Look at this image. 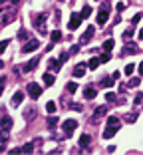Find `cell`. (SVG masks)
I'll list each match as a JSON object with an SVG mask.
<instances>
[{
    "label": "cell",
    "mask_w": 143,
    "mask_h": 155,
    "mask_svg": "<svg viewBox=\"0 0 143 155\" xmlns=\"http://www.w3.org/2000/svg\"><path fill=\"white\" fill-rule=\"evenodd\" d=\"M139 50H137L135 44H129V46H125V50L121 52V56H129V54H137Z\"/></svg>",
    "instance_id": "4fadbf2b"
},
{
    "label": "cell",
    "mask_w": 143,
    "mask_h": 155,
    "mask_svg": "<svg viewBox=\"0 0 143 155\" xmlns=\"http://www.w3.org/2000/svg\"><path fill=\"white\" fill-rule=\"evenodd\" d=\"M131 36H133V32H131V30H125V34H123V38H125V40H129Z\"/></svg>",
    "instance_id": "60d3db41"
},
{
    "label": "cell",
    "mask_w": 143,
    "mask_h": 155,
    "mask_svg": "<svg viewBox=\"0 0 143 155\" xmlns=\"http://www.w3.org/2000/svg\"><path fill=\"white\" fill-rule=\"evenodd\" d=\"M68 52H70V54H78V52H80V46H78V44H74V46H72Z\"/></svg>",
    "instance_id": "d590c367"
},
{
    "label": "cell",
    "mask_w": 143,
    "mask_h": 155,
    "mask_svg": "<svg viewBox=\"0 0 143 155\" xmlns=\"http://www.w3.org/2000/svg\"><path fill=\"white\" fill-rule=\"evenodd\" d=\"M105 100L107 101H115V94H111V92L109 94H105Z\"/></svg>",
    "instance_id": "f35d334b"
},
{
    "label": "cell",
    "mask_w": 143,
    "mask_h": 155,
    "mask_svg": "<svg viewBox=\"0 0 143 155\" xmlns=\"http://www.w3.org/2000/svg\"><path fill=\"white\" fill-rule=\"evenodd\" d=\"M117 133V125H107V129L104 131V139H111Z\"/></svg>",
    "instance_id": "9c48e42d"
},
{
    "label": "cell",
    "mask_w": 143,
    "mask_h": 155,
    "mask_svg": "<svg viewBox=\"0 0 143 155\" xmlns=\"http://www.w3.org/2000/svg\"><path fill=\"white\" fill-rule=\"evenodd\" d=\"M133 70H135V64H127V66H125V70H123V72H125V74H127V76H131V74H133Z\"/></svg>",
    "instance_id": "f1b7e54d"
},
{
    "label": "cell",
    "mask_w": 143,
    "mask_h": 155,
    "mask_svg": "<svg viewBox=\"0 0 143 155\" xmlns=\"http://www.w3.org/2000/svg\"><path fill=\"white\" fill-rule=\"evenodd\" d=\"M113 44H115V42L111 40V38H109V40H105V42H104V50H105V52H109L111 48H113Z\"/></svg>",
    "instance_id": "484cf974"
},
{
    "label": "cell",
    "mask_w": 143,
    "mask_h": 155,
    "mask_svg": "<svg viewBox=\"0 0 143 155\" xmlns=\"http://www.w3.org/2000/svg\"><path fill=\"white\" fill-rule=\"evenodd\" d=\"M26 92L30 94V98L32 100H38L40 95H42V88H40V84H36V82H30L26 86Z\"/></svg>",
    "instance_id": "6da1fadb"
},
{
    "label": "cell",
    "mask_w": 143,
    "mask_h": 155,
    "mask_svg": "<svg viewBox=\"0 0 143 155\" xmlns=\"http://www.w3.org/2000/svg\"><path fill=\"white\" fill-rule=\"evenodd\" d=\"M93 32H96V28H93V26H88V30H85V32L82 34L80 42H82V44H88V42H90L91 38H93Z\"/></svg>",
    "instance_id": "8992f818"
},
{
    "label": "cell",
    "mask_w": 143,
    "mask_h": 155,
    "mask_svg": "<svg viewBox=\"0 0 143 155\" xmlns=\"http://www.w3.org/2000/svg\"><path fill=\"white\" fill-rule=\"evenodd\" d=\"M84 95L88 98V100H93V98L98 95V92H96L93 88H85V90H84Z\"/></svg>",
    "instance_id": "e0dca14e"
},
{
    "label": "cell",
    "mask_w": 143,
    "mask_h": 155,
    "mask_svg": "<svg viewBox=\"0 0 143 155\" xmlns=\"http://www.w3.org/2000/svg\"><path fill=\"white\" fill-rule=\"evenodd\" d=\"M90 141H91V137H90V135H88V133H84V135H82V137H80V145H82V147H88V145H90Z\"/></svg>",
    "instance_id": "9a60e30c"
},
{
    "label": "cell",
    "mask_w": 143,
    "mask_h": 155,
    "mask_svg": "<svg viewBox=\"0 0 143 155\" xmlns=\"http://www.w3.org/2000/svg\"><path fill=\"white\" fill-rule=\"evenodd\" d=\"M12 16H14V12H10V14H4V16H2V24H8V22L12 20Z\"/></svg>",
    "instance_id": "d6a6232c"
},
{
    "label": "cell",
    "mask_w": 143,
    "mask_h": 155,
    "mask_svg": "<svg viewBox=\"0 0 143 155\" xmlns=\"http://www.w3.org/2000/svg\"><path fill=\"white\" fill-rule=\"evenodd\" d=\"M139 40H143V28H141V32H139Z\"/></svg>",
    "instance_id": "bcb514c9"
},
{
    "label": "cell",
    "mask_w": 143,
    "mask_h": 155,
    "mask_svg": "<svg viewBox=\"0 0 143 155\" xmlns=\"http://www.w3.org/2000/svg\"><path fill=\"white\" fill-rule=\"evenodd\" d=\"M46 111H48V114H54V111H56V101H48V103H46Z\"/></svg>",
    "instance_id": "cb8c5ba5"
},
{
    "label": "cell",
    "mask_w": 143,
    "mask_h": 155,
    "mask_svg": "<svg viewBox=\"0 0 143 155\" xmlns=\"http://www.w3.org/2000/svg\"><path fill=\"white\" fill-rule=\"evenodd\" d=\"M2 92H4V86H2V84H0V94H2Z\"/></svg>",
    "instance_id": "c3c4849f"
},
{
    "label": "cell",
    "mask_w": 143,
    "mask_h": 155,
    "mask_svg": "<svg viewBox=\"0 0 143 155\" xmlns=\"http://www.w3.org/2000/svg\"><path fill=\"white\" fill-rule=\"evenodd\" d=\"M0 68H4V64H2V60H0Z\"/></svg>",
    "instance_id": "f907efd6"
},
{
    "label": "cell",
    "mask_w": 143,
    "mask_h": 155,
    "mask_svg": "<svg viewBox=\"0 0 143 155\" xmlns=\"http://www.w3.org/2000/svg\"><path fill=\"white\" fill-rule=\"evenodd\" d=\"M141 101H143V94H137L135 95V103H141Z\"/></svg>",
    "instance_id": "7bdbcfd3"
},
{
    "label": "cell",
    "mask_w": 143,
    "mask_h": 155,
    "mask_svg": "<svg viewBox=\"0 0 143 155\" xmlns=\"http://www.w3.org/2000/svg\"><path fill=\"white\" fill-rule=\"evenodd\" d=\"M38 48H40V42L36 40V38H30L28 42H24V46H22V52H24V54H30V52L38 50Z\"/></svg>",
    "instance_id": "7a4b0ae2"
},
{
    "label": "cell",
    "mask_w": 143,
    "mask_h": 155,
    "mask_svg": "<svg viewBox=\"0 0 143 155\" xmlns=\"http://www.w3.org/2000/svg\"><path fill=\"white\" fill-rule=\"evenodd\" d=\"M4 149H6V147H4V143L0 141V153H2V151H4Z\"/></svg>",
    "instance_id": "f6af8a7d"
},
{
    "label": "cell",
    "mask_w": 143,
    "mask_h": 155,
    "mask_svg": "<svg viewBox=\"0 0 143 155\" xmlns=\"http://www.w3.org/2000/svg\"><path fill=\"white\" fill-rule=\"evenodd\" d=\"M96 114H98V115H105V114H107V106H99V108L96 109Z\"/></svg>",
    "instance_id": "4dcf8cb0"
},
{
    "label": "cell",
    "mask_w": 143,
    "mask_h": 155,
    "mask_svg": "<svg viewBox=\"0 0 143 155\" xmlns=\"http://www.w3.org/2000/svg\"><path fill=\"white\" fill-rule=\"evenodd\" d=\"M80 16H82V20H84V18H90L91 16V6H84L82 12H80Z\"/></svg>",
    "instance_id": "d6986e66"
},
{
    "label": "cell",
    "mask_w": 143,
    "mask_h": 155,
    "mask_svg": "<svg viewBox=\"0 0 143 155\" xmlns=\"http://www.w3.org/2000/svg\"><path fill=\"white\" fill-rule=\"evenodd\" d=\"M121 10H125V2H117V12H121Z\"/></svg>",
    "instance_id": "ab89813d"
},
{
    "label": "cell",
    "mask_w": 143,
    "mask_h": 155,
    "mask_svg": "<svg viewBox=\"0 0 143 155\" xmlns=\"http://www.w3.org/2000/svg\"><path fill=\"white\" fill-rule=\"evenodd\" d=\"M107 125H119V117L117 115H109L107 117Z\"/></svg>",
    "instance_id": "603a6c76"
},
{
    "label": "cell",
    "mask_w": 143,
    "mask_h": 155,
    "mask_svg": "<svg viewBox=\"0 0 143 155\" xmlns=\"http://www.w3.org/2000/svg\"><path fill=\"white\" fill-rule=\"evenodd\" d=\"M66 90H68V92H70V94H74V92H76V90H78V84H76V82H70V84H68V86H66Z\"/></svg>",
    "instance_id": "4316f807"
},
{
    "label": "cell",
    "mask_w": 143,
    "mask_h": 155,
    "mask_svg": "<svg viewBox=\"0 0 143 155\" xmlns=\"http://www.w3.org/2000/svg\"><path fill=\"white\" fill-rule=\"evenodd\" d=\"M6 2H8V0H0V4H6Z\"/></svg>",
    "instance_id": "681fc988"
},
{
    "label": "cell",
    "mask_w": 143,
    "mask_h": 155,
    "mask_svg": "<svg viewBox=\"0 0 143 155\" xmlns=\"http://www.w3.org/2000/svg\"><path fill=\"white\" fill-rule=\"evenodd\" d=\"M18 40L20 42H28L30 40V32H28V30H20L18 32Z\"/></svg>",
    "instance_id": "2e32d148"
},
{
    "label": "cell",
    "mask_w": 143,
    "mask_h": 155,
    "mask_svg": "<svg viewBox=\"0 0 143 155\" xmlns=\"http://www.w3.org/2000/svg\"><path fill=\"white\" fill-rule=\"evenodd\" d=\"M0 127L2 129H10L12 127V117H10V115H4V117L0 119Z\"/></svg>",
    "instance_id": "30bf717a"
},
{
    "label": "cell",
    "mask_w": 143,
    "mask_h": 155,
    "mask_svg": "<svg viewBox=\"0 0 143 155\" xmlns=\"http://www.w3.org/2000/svg\"><path fill=\"white\" fill-rule=\"evenodd\" d=\"M8 139V129H0V141L4 143Z\"/></svg>",
    "instance_id": "f546056e"
},
{
    "label": "cell",
    "mask_w": 143,
    "mask_h": 155,
    "mask_svg": "<svg viewBox=\"0 0 143 155\" xmlns=\"http://www.w3.org/2000/svg\"><path fill=\"white\" fill-rule=\"evenodd\" d=\"M99 64H101V62H99V58H91L90 64H88V68H90V70H98Z\"/></svg>",
    "instance_id": "ffe728a7"
},
{
    "label": "cell",
    "mask_w": 143,
    "mask_h": 155,
    "mask_svg": "<svg viewBox=\"0 0 143 155\" xmlns=\"http://www.w3.org/2000/svg\"><path fill=\"white\" fill-rule=\"evenodd\" d=\"M10 153H12V155H16V153H22V147H14V149H10Z\"/></svg>",
    "instance_id": "b9f144b4"
},
{
    "label": "cell",
    "mask_w": 143,
    "mask_h": 155,
    "mask_svg": "<svg viewBox=\"0 0 143 155\" xmlns=\"http://www.w3.org/2000/svg\"><path fill=\"white\" fill-rule=\"evenodd\" d=\"M38 64H40V56H34V58L28 62V64H24V72H32V70L38 66Z\"/></svg>",
    "instance_id": "52a82bcc"
},
{
    "label": "cell",
    "mask_w": 143,
    "mask_h": 155,
    "mask_svg": "<svg viewBox=\"0 0 143 155\" xmlns=\"http://www.w3.org/2000/svg\"><path fill=\"white\" fill-rule=\"evenodd\" d=\"M99 84H101L104 88H113V78H104Z\"/></svg>",
    "instance_id": "44dd1931"
},
{
    "label": "cell",
    "mask_w": 143,
    "mask_h": 155,
    "mask_svg": "<svg viewBox=\"0 0 143 155\" xmlns=\"http://www.w3.org/2000/svg\"><path fill=\"white\" fill-rule=\"evenodd\" d=\"M60 2H64V0H60Z\"/></svg>",
    "instance_id": "816d5d0a"
},
{
    "label": "cell",
    "mask_w": 143,
    "mask_h": 155,
    "mask_svg": "<svg viewBox=\"0 0 143 155\" xmlns=\"http://www.w3.org/2000/svg\"><path fill=\"white\" fill-rule=\"evenodd\" d=\"M76 127H78V122H76V119H66V122L62 123V129H64L66 137H68V135H70V133H72V131H74Z\"/></svg>",
    "instance_id": "3957f363"
},
{
    "label": "cell",
    "mask_w": 143,
    "mask_h": 155,
    "mask_svg": "<svg viewBox=\"0 0 143 155\" xmlns=\"http://www.w3.org/2000/svg\"><path fill=\"white\" fill-rule=\"evenodd\" d=\"M42 80H44V84H46V86H52L54 82H56V78H54V76L50 74V72H48V74H44V78H42Z\"/></svg>",
    "instance_id": "ac0fdd59"
},
{
    "label": "cell",
    "mask_w": 143,
    "mask_h": 155,
    "mask_svg": "<svg viewBox=\"0 0 143 155\" xmlns=\"http://www.w3.org/2000/svg\"><path fill=\"white\" fill-rule=\"evenodd\" d=\"M107 18H109V10H105V8L101 6V10L98 12V24H99V26L107 24Z\"/></svg>",
    "instance_id": "5b68a950"
},
{
    "label": "cell",
    "mask_w": 143,
    "mask_h": 155,
    "mask_svg": "<svg viewBox=\"0 0 143 155\" xmlns=\"http://www.w3.org/2000/svg\"><path fill=\"white\" fill-rule=\"evenodd\" d=\"M68 58H70V52H64V54L60 56V64H64V62L68 60Z\"/></svg>",
    "instance_id": "74e56055"
},
{
    "label": "cell",
    "mask_w": 143,
    "mask_h": 155,
    "mask_svg": "<svg viewBox=\"0 0 143 155\" xmlns=\"http://www.w3.org/2000/svg\"><path fill=\"white\" fill-rule=\"evenodd\" d=\"M32 151H34V143H26L22 147V153H32Z\"/></svg>",
    "instance_id": "83f0119b"
},
{
    "label": "cell",
    "mask_w": 143,
    "mask_h": 155,
    "mask_svg": "<svg viewBox=\"0 0 143 155\" xmlns=\"http://www.w3.org/2000/svg\"><path fill=\"white\" fill-rule=\"evenodd\" d=\"M139 20H141V14L137 12L135 16H133V18H131V24H133V26H135V24H137V22H139Z\"/></svg>",
    "instance_id": "e575fe53"
},
{
    "label": "cell",
    "mask_w": 143,
    "mask_h": 155,
    "mask_svg": "<svg viewBox=\"0 0 143 155\" xmlns=\"http://www.w3.org/2000/svg\"><path fill=\"white\" fill-rule=\"evenodd\" d=\"M10 2H12V4H14V6H16V4H18V2H20V0H10Z\"/></svg>",
    "instance_id": "7dc6e473"
},
{
    "label": "cell",
    "mask_w": 143,
    "mask_h": 155,
    "mask_svg": "<svg viewBox=\"0 0 143 155\" xmlns=\"http://www.w3.org/2000/svg\"><path fill=\"white\" fill-rule=\"evenodd\" d=\"M139 84H141V80H139V78H131L129 84H127V88H137Z\"/></svg>",
    "instance_id": "d4e9b609"
},
{
    "label": "cell",
    "mask_w": 143,
    "mask_h": 155,
    "mask_svg": "<svg viewBox=\"0 0 143 155\" xmlns=\"http://www.w3.org/2000/svg\"><path fill=\"white\" fill-rule=\"evenodd\" d=\"M139 76H143V62L139 64Z\"/></svg>",
    "instance_id": "ee69618b"
},
{
    "label": "cell",
    "mask_w": 143,
    "mask_h": 155,
    "mask_svg": "<svg viewBox=\"0 0 143 155\" xmlns=\"http://www.w3.org/2000/svg\"><path fill=\"white\" fill-rule=\"evenodd\" d=\"M99 62H101V64H104V62H109V52H105V54L99 56Z\"/></svg>",
    "instance_id": "836d02e7"
},
{
    "label": "cell",
    "mask_w": 143,
    "mask_h": 155,
    "mask_svg": "<svg viewBox=\"0 0 143 155\" xmlns=\"http://www.w3.org/2000/svg\"><path fill=\"white\" fill-rule=\"evenodd\" d=\"M48 70H50V72H58L60 70V60H48Z\"/></svg>",
    "instance_id": "5bb4252c"
},
{
    "label": "cell",
    "mask_w": 143,
    "mask_h": 155,
    "mask_svg": "<svg viewBox=\"0 0 143 155\" xmlns=\"http://www.w3.org/2000/svg\"><path fill=\"white\" fill-rule=\"evenodd\" d=\"M22 100H24V94H22V92H16L14 98H12V106H14V108H18L20 103H22Z\"/></svg>",
    "instance_id": "7c38bea8"
},
{
    "label": "cell",
    "mask_w": 143,
    "mask_h": 155,
    "mask_svg": "<svg viewBox=\"0 0 143 155\" xmlns=\"http://www.w3.org/2000/svg\"><path fill=\"white\" fill-rule=\"evenodd\" d=\"M46 18H48L46 14H40V16H36V20H34V26H36V28H40L42 32H44V24H46Z\"/></svg>",
    "instance_id": "ba28073f"
},
{
    "label": "cell",
    "mask_w": 143,
    "mask_h": 155,
    "mask_svg": "<svg viewBox=\"0 0 143 155\" xmlns=\"http://www.w3.org/2000/svg\"><path fill=\"white\" fill-rule=\"evenodd\" d=\"M50 38H52V42H60L62 40V32H60V30H54V32L50 34Z\"/></svg>",
    "instance_id": "7402d4cb"
},
{
    "label": "cell",
    "mask_w": 143,
    "mask_h": 155,
    "mask_svg": "<svg viewBox=\"0 0 143 155\" xmlns=\"http://www.w3.org/2000/svg\"><path fill=\"white\" fill-rule=\"evenodd\" d=\"M80 24H82V16L74 12V14L70 16V22H68V28H70V30H76V28H78Z\"/></svg>",
    "instance_id": "277c9868"
},
{
    "label": "cell",
    "mask_w": 143,
    "mask_h": 155,
    "mask_svg": "<svg viewBox=\"0 0 143 155\" xmlns=\"http://www.w3.org/2000/svg\"><path fill=\"white\" fill-rule=\"evenodd\" d=\"M8 44H10V40H2V42H0V54H2V52H6Z\"/></svg>",
    "instance_id": "1f68e13d"
},
{
    "label": "cell",
    "mask_w": 143,
    "mask_h": 155,
    "mask_svg": "<svg viewBox=\"0 0 143 155\" xmlns=\"http://www.w3.org/2000/svg\"><path fill=\"white\" fill-rule=\"evenodd\" d=\"M56 123H58V117H50V119H48V125H50V127H54V125H56Z\"/></svg>",
    "instance_id": "8d00e7d4"
},
{
    "label": "cell",
    "mask_w": 143,
    "mask_h": 155,
    "mask_svg": "<svg viewBox=\"0 0 143 155\" xmlns=\"http://www.w3.org/2000/svg\"><path fill=\"white\" fill-rule=\"evenodd\" d=\"M84 74H85V64H78L74 68V78H82Z\"/></svg>",
    "instance_id": "8fae6325"
}]
</instances>
